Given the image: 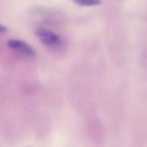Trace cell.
<instances>
[{"mask_svg": "<svg viewBox=\"0 0 147 147\" xmlns=\"http://www.w3.org/2000/svg\"><path fill=\"white\" fill-rule=\"evenodd\" d=\"M8 46L15 50H17L23 53H25L27 55L29 56H34L36 54V51L35 49L27 42L23 41V40H14L11 39L10 40H8Z\"/></svg>", "mask_w": 147, "mask_h": 147, "instance_id": "cell-2", "label": "cell"}, {"mask_svg": "<svg viewBox=\"0 0 147 147\" xmlns=\"http://www.w3.org/2000/svg\"><path fill=\"white\" fill-rule=\"evenodd\" d=\"M6 31H7L6 27H4L3 25L0 24V33H3V32H6Z\"/></svg>", "mask_w": 147, "mask_h": 147, "instance_id": "cell-4", "label": "cell"}, {"mask_svg": "<svg viewBox=\"0 0 147 147\" xmlns=\"http://www.w3.org/2000/svg\"><path fill=\"white\" fill-rule=\"evenodd\" d=\"M80 6H95L101 3V0H72Z\"/></svg>", "mask_w": 147, "mask_h": 147, "instance_id": "cell-3", "label": "cell"}, {"mask_svg": "<svg viewBox=\"0 0 147 147\" xmlns=\"http://www.w3.org/2000/svg\"><path fill=\"white\" fill-rule=\"evenodd\" d=\"M36 34L38 36L39 40L46 44L50 46H56L61 44L62 40L58 34H55L54 32L45 29V28H38L36 31Z\"/></svg>", "mask_w": 147, "mask_h": 147, "instance_id": "cell-1", "label": "cell"}]
</instances>
